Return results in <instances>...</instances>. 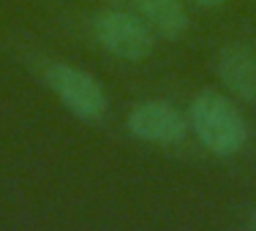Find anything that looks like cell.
Here are the masks:
<instances>
[{"label": "cell", "instance_id": "cell-2", "mask_svg": "<svg viewBox=\"0 0 256 231\" xmlns=\"http://www.w3.org/2000/svg\"><path fill=\"white\" fill-rule=\"evenodd\" d=\"M90 30L104 52L126 63H142L156 44V33L144 25V19L128 11H101L93 16Z\"/></svg>", "mask_w": 256, "mask_h": 231}, {"label": "cell", "instance_id": "cell-5", "mask_svg": "<svg viewBox=\"0 0 256 231\" xmlns=\"http://www.w3.org/2000/svg\"><path fill=\"white\" fill-rule=\"evenodd\" d=\"M216 74L237 101L256 106V46L246 41L226 44L216 57Z\"/></svg>", "mask_w": 256, "mask_h": 231}, {"label": "cell", "instance_id": "cell-1", "mask_svg": "<svg viewBox=\"0 0 256 231\" xmlns=\"http://www.w3.org/2000/svg\"><path fill=\"white\" fill-rule=\"evenodd\" d=\"M188 125L199 142L218 158L237 155L248 142V125L242 114L226 95L216 90H202L199 95H194L188 109Z\"/></svg>", "mask_w": 256, "mask_h": 231}, {"label": "cell", "instance_id": "cell-8", "mask_svg": "<svg viewBox=\"0 0 256 231\" xmlns=\"http://www.w3.org/2000/svg\"><path fill=\"white\" fill-rule=\"evenodd\" d=\"M251 226L256 229V210H254V215H251Z\"/></svg>", "mask_w": 256, "mask_h": 231}, {"label": "cell", "instance_id": "cell-6", "mask_svg": "<svg viewBox=\"0 0 256 231\" xmlns=\"http://www.w3.org/2000/svg\"><path fill=\"white\" fill-rule=\"evenodd\" d=\"M134 8L144 19V25L166 41L182 38V33L188 30V14L182 0H134Z\"/></svg>", "mask_w": 256, "mask_h": 231}, {"label": "cell", "instance_id": "cell-7", "mask_svg": "<svg viewBox=\"0 0 256 231\" xmlns=\"http://www.w3.org/2000/svg\"><path fill=\"white\" fill-rule=\"evenodd\" d=\"M191 3H196V5H204V8H212V5H221L224 0H191Z\"/></svg>", "mask_w": 256, "mask_h": 231}, {"label": "cell", "instance_id": "cell-4", "mask_svg": "<svg viewBox=\"0 0 256 231\" xmlns=\"http://www.w3.org/2000/svg\"><path fill=\"white\" fill-rule=\"evenodd\" d=\"M128 131L150 144H178L188 133V120L166 101H142L128 112Z\"/></svg>", "mask_w": 256, "mask_h": 231}, {"label": "cell", "instance_id": "cell-3", "mask_svg": "<svg viewBox=\"0 0 256 231\" xmlns=\"http://www.w3.org/2000/svg\"><path fill=\"white\" fill-rule=\"evenodd\" d=\"M44 82L58 95V101L84 123H98L106 112V93L98 84V79L76 65L52 63L44 74Z\"/></svg>", "mask_w": 256, "mask_h": 231}]
</instances>
